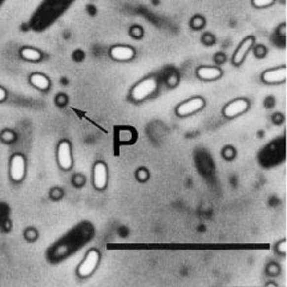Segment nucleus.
Returning a JSON list of instances; mask_svg holds the SVG:
<instances>
[{
	"instance_id": "nucleus-20",
	"label": "nucleus",
	"mask_w": 287,
	"mask_h": 287,
	"mask_svg": "<svg viewBox=\"0 0 287 287\" xmlns=\"http://www.w3.org/2000/svg\"><path fill=\"white\" fill-rule=\"evenodd\" d=\"M277 249H278L279 252H282V254H285V252H286V241H282L281 244H278Z\"/></svg>"
},
{
	"instance_id": "nucleus-27",
	"label": "nucleus",
	"mask_w": 287,
	"mask_h": 287,
	"mask_svg": "<svg viewBox=\"0 0 287 287\" xmlns=\"http://www.w3.org/2000/svg\"><path fill=\"white\" fill-rule=\"evenodd\" d=\"M233 150H231V149H226V152H225V156L227 157V158H231V157H233Z\"/></svg>"
},
{
	"instance_id": "nucleus-24",
	"label": "nucleus",
	"mask_w": 287,
	"mask_h": 287,
	"mask_svg": "<svg viewBox=\"0 0 287 287\" xmlns=\"http://www.w3.org/2000/svg\"><path fill=\"white\" fill-rule=\"evenodd\" d=\"M266 53V49L262 45H259V47H257V56H259V57H262L263 55Z\"/></svg>"
},
{
	"instance_id": "nucleus-1",
	"label": "nucleus",
	"mask_w": 287,
	"mask_h": 287,
	"mask_svg": "<svg viewBox=\"0 0 287 287\" xmlns=\"http://www.w3.org/2000/svg\"><path fill=\"white\" fill-rule=\"evenodd\" d=\"M158 83L156 77H146L132 88L131 97L135 101H144L157 91Z\"/></svg>"
},
{
	"instance_id": "nucleus-22",
	"label": "nucleus",
	"mask_w": 287,
	"mask_h": 287,
	"mask_svg": "<svg viewBox=\"0 0 287 287\" xmlns=\"http://www.w3.org/2000/svg\"><path fill=\"white\" fill-rule=\"evenodd\" d=\"M202 41H204V43H206V44H208V45H209V44H212L214 41V37H212V36H210V35H205L204 37H202Z\"/></svg>"
},
{
	"instance_id": "nucleus-26",
	"label": "nucleus",
	"mask_w": 287,
	"mask_h": 287,
	"mask_svg": "<svg viewBox=\"0 0 287 287\" xmlns=\"http://www.w3.org/2000/svg\"><path fill=\"white\" fill-rule=\"evenodd\" d=\"M66 96H63V95H60L59 96V97H57V103H59V104H63V103H66Z\"/></svg>"
},
{
	"instance_id": "nucleus-21",
	"label": "nucleus",
	"mask_w": 287,
	"mask_h": 287,
	"mask_svg": "<svg viewBox=\"0 0 287 287\" xmlns=\"http://www.w3.org/2000/svg\"><path fill=\"white\" fill-rule=\"evenodd\" d=\"M168 84H169V85H172V87H173V85H176V84H177V76H176V74H173V76H169V78H168Z\"/></svg>"
},
{
	"instance_id": "nucleus-12",
	"label": "nucleus",
	"mask_w": 287,
	"mask_h": 287,
	"mask_svg": "<svg viewBox=\"0 0 287 287\" xmlns=\"http://www.w3.org/2000/svg\"><path fill=\"white\" fill-rule=\"evenodd\" d=\"M30 83L35 88L40 89V91H47L51 83H49V78L43 73H32L30 76Z\"/></svg>"
},
{
	"instance_id": "nucleus-2",
	"label": "nucleus",
	"mask_w": 287,
	"mask_h": 287,
	"mask_svg": "<svg viewBox=\"0 0 287 287\" xmlns=\"http://www.w3.org/2000/svg\"><path fill=\"white\" fill-rule=\"evenodd\" d=\"M205 107V100L202 97H191L189 100L183 101L176 108V113L179 117H186L190 114L196 113L200 109Z\"/></svg>"
},
{
	"instance_id": "nucleus-15",
	"label": "nucleus",
	"mask_w": 287,
	"mask_h": 287,
	"mask_svg": "<svg viewBox=\"0 0 287 287\" xmlns=\"http://www.w3.org/2000/svg\"><path fill=\"white\" fill-rule=\"evenodd\" d=\"M274 1L275 0H251V4L255 8H266L274 4Z\"/></svg>"
},
{
	"instance_id": "nucleus-6",
	"label": "nucleus",
	"mask_w": 287,
	"mask_h": 287,
	"mask_svg": "<svg viewBox=\"0 0 287 287\" xmlns=\"http://www.w3.org/2000/svg\"><path fill=\"white\" fill-rule=\"evenodd\" d=\"M254 44H255V37L254 36H249L245 40H242V43L239 44L237 51L233 55V64L234 66H241L244 63L246 56H248V53L250 52V49L254 47Z\"/></svg>"
},
{
	"instance_id": "nucleus-19",
	"label": "nucleus",
	"mask_w": 287,
	"mask_h": 287,
	"mask_svg": "<svg viewBox=\"0 0 287 287\" xmlns=\"http://www.w3.org/2000/svg\"><path fill=\"white\" fill-rule=\"evenodd\" d=\"M137 177H139L141 181H145V179H148V172L146 170H139V173H137Z\"/></svg>"
},
{
	"instance_id": "nucleus-7",
	"label": "nucleus",
	"mask_w": 287,
	"mask_h": 287,
	"mask_svg": "<svg viewBox=\"0 0 287 287\" xmlns=\"http://www.w3.org/2000/svg\"><path fill=\"white\" fill-rule=\"evenodd\" d=\"M57 161L61 169L70 170L72 168V154H71V145L68 141H61L57 146Z\"/></svg>"
},
{
	"instance_id": "nucleus-13",
	"label": "nucleus",
	"mask_w": 287,
	"mask_h": 287,
	"mask_svg": "<svg viewBox=\"0 0 287 287\" xmlns=\"http://www.w3.org/2000/svg\"><path fill=\"white\" fill-rule=\"evenodd\" d=\"M20 55L24 60L27 61H40L41 60V52H40L39 49H36V48H31V47H24L22 48V51H20Z\"/></svg>"
},
{
	"instance_id": "nucleus-5",
	"label": "nucleus",
	"mask_w": 287,
	"mask_h": 287,
	"mask_svg": "<svg viewBox=\"0 0 287 287\" xmlns=\"http://www.w3.org/2000/svg\"><path fill=\"white\" fill-rule=\"evenodd\" d=\"M11 179L15 182H20L26 174V160L22 154H15L11 158V168H9Z\"/></svg>"
},
{
	"instance_id": "nucleus-8",
	"label": "nucleus",
	"mask_w": 287,
	"mask_h": 287,
	"mask_svg": "<svg viewBox=\"0 0 287 287\" xmlns=\"http://www.w3.org/2000/svg\"><path fill=\"white\" fill-rule=\"evenodd\" d=\"M265 84H281L286 80V67L281 66L278 68L265 71L261 76Z\"/></svg>"
},
{
	"instance_id": "nucleus-11",
	"label": "nucleus",
	"mask_w": 287,
	"mask_h": 287,
	"mask_svg": "<svg viewBox=\"0 0 287 287\" xmlns=\"http://www.w3.org/2000/svg\"><path fill=\"white\" fill-rule=\"evenodd\" d=\"M222 76V70L218 67L204 66L197 68V77L204 81H213Z\"/></svg>"
},
{
	"instance_id": "nucleus-3",
	"label": "nucleus",
	"mask_w": 287,
	"mask_h": 287,
	"mask_svg": "<svg viewBox=\"0 0 287 287\" xmlns=\"http://www.w3.org/2000/svg\"><path fill=\"white\" fill-rule=\"evenodd\" d=\"M99 261H100V254H99V251L95 250V249L89 250V252L87 254L85 259L81 262V265L78 266V269H77L78 275H80V277H83V278L89 277V275L95 271L97 265H99Z\"/></svg>"
},
{
	"instance_id": "nucleus-4",
	"label": "nucleus",
	"mask_w": 287,
	"mask_h": 287,
	"mask_svg": "<svg viewBox=\"0 0 287 287\" xmlns=\"http://www.w3.org/2000/svg\"><path fill=\"white\" fill-rule=\"evenodd\" d=\"M249 108V101L246 99H235L230 101L229 104L223 108V116L227 118H234L237 116H241L245 113Z\"/></svg>"
},
{
	"instance_id": "nucleus-9",
	"label": "nucleus",
	"mask_w": 287,
	"mask_h": 287,
	"mask_svg": "<svg viewBox=\"0 0 287 287\" xmlns=\"http://www.w3.org/2000/svg\"><path fill=\"white\" fill-rule=\"evenodd\" d=\"M108 181V173H107V165L104 162H96L93 166V185L97 190H103L107 186Z\"/></svg>"
},
{
	"instance_id": "nucleus-17",
	"label": "nucleus",
	"mask_w": 287,
	"mask_h": 287,
	"mask_svg": "<svg viewBox=\"0 0 287 287\" xmlns=\"http://www.w3.org/2000/svg\"><path fill=\"white\" fill-rule=\"evenodd\" d=\"M144 35V31L141 27L139 26H133L131 28V36L132 37H135V39H141Z\"/></svg>"
},
{
	"instance_id": "nucleus-14",
	"label": "nucleus",
	"mask_w": 287,
	"mask_h": 287,
	"mask_svg": "<svg viewBox=\"0 0 287 287\" xmlns=\"http://www.w3.org/2000/svg\"><path fill=\"white\" fill-rule=\"evenodd\" d=\"M117 139L121 144H132L136 140L135 131L131 128H118Z\"/></svg>"
},
{
	"instance_id": "nucleus-28",
	"label": "nucleus",
	"mask_w": 287,
	"mask_h": 287,
	"mask_svg": "<svg viewBox=\"0 0 287 287\" xmlns=\"http://www.w3.org/2000/svg\"><path fill=\"white\" fill-rule=\"evenodd\" d=\"M270 273H271V274L278 273V267H275V266H270Z\"/></svg>"
},
{
	"instance_id": "nucleus-18",
	"label": "nucleus",
	"mask_w": 287,
	"mask_h": 287,
	"mask_svg": "<svg viewBox=\"0 0 287 287\" xmlns=\"http://www.w3.org/2000/svg\"><path fill=\"white\" fill-rule=\"evenodd\" d=\"M1 139L4 140L5 143H9V141H12L15 139V135H13V132L11 131H4L1 133Z\"/></svg>"
},
{
	"instance_id": "nucleus-25",
	"label": "nucleus",
	"mask_w": 287,
	"mask_h": 287,
	"mask_svg": "<svg viewBox=\"0 0 287 287\" xmlns=\"http://www.w3.org/2000/svg\"><path fill=\"white\" fill-rule=\"evenodd\" d=\"M27 237H28L30 239H34L36 237V233H35V231H32V230H28V231H27Z\"/></svg>"
},
{
	"instance_id": "nucleus-23",
	"label": "nucleus",
	"mask_w": 287,
	"mask_h": 287,
	"mask_svg": "<svg viewBox=\"0 0 287 287\" xmlns=\"http://www.w3.org/2000/svg\"><path fill=\"white\" fill-rule=\"evenodd\" d=\"M5 97H7V91L3 87H0V101H4Z\"/></svg>"
},
{
	"instance_id": "nucleus-10",
	"label": "nucleus",
	"mask_w": 287,
	"mask_h": 287,
	"mask_svg": "<svg viewBox=\"0 0 287 287\" xmlns=\"http://www.w3.org/2000/svg\"><path fill=\"white\" fill-rule=\"evenodd\" d=\"M110 57L116 61H129L135 57V49L129 45H114L109 51Z\"/></svg>"
},
{
	"instance_id": "nucleus-16",
	"label": "nucleus",
	"mask_w": 287,
	"mask_h": 287,
	"mask_svg": "<svg viewBox=\"0 0 287 287\" xmlns=\"http://www.w3.org/2000/svg\"><path fill=\"white\" fill-rule=\"evenodd\" d=\"M191 27L194 28V30H200V28H202L205 24V20L204 18H201V16H194V18L191 19L190 22Z\"/></svg>"
}]
</instances>
